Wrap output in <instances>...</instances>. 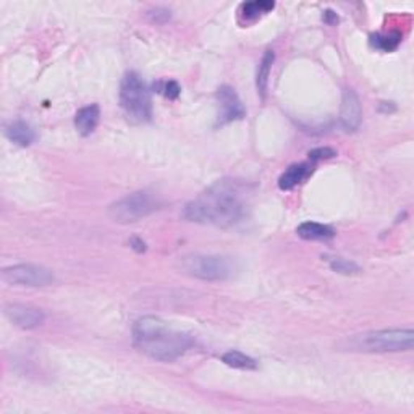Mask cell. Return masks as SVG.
<instances>
[{
	"label": "cell",
	"instance_id": "6da1fadb",
	"mask_svg": "<svg viewBox=\"0 0 414 414\" xmlns=\"http://www.w3.org/2000/svg\"><path fill=\"white\" fill-rule=\"evenodd\" d=\"M245 211L246 206L238 181L219 180L186 204L183 217L188 222L232 227L243 219Z\"/></svg>",
	"mask_w": 414,
	"mask_h": 414
},
{
	"label": "cell",
	"instance_id": "7a4b0ae2",
	"mask_svg": "<svg viewBox=\"0 0 414 414\" xmlns=\"http://www.w3.org/2000/svg\"><path fill=\"white\" fill-rule=\"evenodd\" d=\"M133 343L146 356L172 363L195 347V338L190 333L170 329L159 317L144 316L134 322Z\"/></svg>",
	"mask_w": 414,
	"mask_h": 414
},
{
	"label": "cell",
	"instance_id": "3957f363",
	"mask_svg": "<svg viewBox=\"0 0 414 414\" xmlns=\"http://www.w3.org/2000/svg\"><path fill=\"white\" fill-rule=\"evenodd\" d=\"M414 345L411 329H385L358 333L340 343L342 349L354 353L410 351Z\"/></svg>",
	"mask_w": 414,
	"mask_h": 414
},
{
	"label": "cell",
	"instance_id": "277c9868",
	"mask_svg": "<svg viewBox=\"0 0 414 414\" xmlns=\"http://www.w3.org/2000/svg\"><path fill=\"white\" fill-rule=\"evenodd\" d=\"M176 269L180 273L204 282H224L236 273L232 257L212 254H185L179 257Z\"/></svg>",
	"mask_w": 414,
	"mask_h": 414
},
{
	"label": "cell",
	"instance_id": "5b68a950",
	"mask_svg": "<svg viewBox=\"0 0 414 414\" xmlns=\"http://www.w3.org/2000/svg\"><path fill=\"white\" fill-rule=\"evenodd\" d=\"M120 105L134 123H146L153 117V101L146 82L136 72H128L120 84Z\"/></svg>",
	"mask_w": 414,
	"mask_h": 414
},
{
	"label": "cell",
	"instance_id": "8992f818",
	"mask_svg": "<svg viewBox=\"0 0 414 414\" xmlns=\"http://www.w3.org/2000/svg\"><path fill=\"white\" fill-rule=\"evenodd\" d=\"M159 207V198L148 190H141L112 202L109 207V217L117 224H133L150 216Z\"/></svg>",
	"mask_w": 414,
	"mask_h": 414
},
{
	"label": "cell",
	"instance_id": "52a82bcc",
	"mask_svg": "<svg viewBox=\"0 0 414 414\" xmlns=\"http://www.w3.org/2000/svg\"><path fill=\"white\" fill-rule=\"evenodd\" d=\"M2 280L17 287H49L56 282L52 271L36 264H17L5 267L2 271Z\"/></svg>",
	"mask_w": 414,
	"mask_h": 414
},
{
	"label": "cell",
	"instance_id": "ba28073f",
	"mask_svg": "<svg viewBox=\"0 0 414 414\" xmlns=\"http://www.w3.org/2000/svg\"><path fill=\"white\" fill-rule=\"evenodd\" d=\"M217 102H219V115H217V127L227 125L235 120H240L246 115V110L241 101L232 86H220L217 89Z\"/></svg>",
	"mask_w": 414,
	"mask_h": 414
},
{
	"label": "cell",
	"instance_id": "9c48e42d",
	"mask_svg": "<svg viewBox=\"0 0 414 414\" xmlns=\"http://www.w3.org/2000/svg\"><path fill=\"white\" fill-rule=\"evenodd\" d=\"M4 313L8 317L10 322H13V325H17L23 330L37 329L46 321L44 311L39 308H33V306L7 304L4 308Z\"/></svg>",
	"mask_w": 414,
	"mask_h": 414
},
{
	"label": "cell",
	"instance_id": "30bf717a",
	"mask_svg": "<svg viewBox=\"0 0 414 414\" xmlns=\"http://www.w3.org/2000/svg\"><path fill=\"white\" fill-rule=\"evenodd\" d=\"M363 107L358 94L353 89L343 91L342 109H340V123L347 131H356L361 125Z\"/></svg>",
	"mask_w": 414,
	"mask_h": 414
},
{
	"label": "cell",
	"instance_id": "8fae6325",
	"mask_svg": "<svg viewBox=\"0 0 414 414\" xmlns=\"http://www.w3.org/2000/svg\"><path fill=\"white\" fill-rule=\"evenodd\" d=\"M314 167L316 164L311 162V160L309 162L290 165L288 169L280 175V179H278V188H280L282 191L293 190V188H297L298 185H301V183L306 181L311 175H313Z\"/></svg>",
	"mask_w": 414,
	"mask_h": 414
},
{
	"label": "cell",
	"instance_id": "7c38bea8",
	"mask_svg": "<svg viewBox=\"0 0 414 414\" xmlns=\"http://www.w3.org/2000/svg\"><path fill=\"white\" fill-rule=\"evenodd\" d=\"M101 120V109L98 104H91L82 107L75 115V127H77L78 133L82 136H89L91 133H94L96 128L99 125Z\"/></svg>",
	"mask_w": 414,
	"mask_h": 414
},
{
	"label": "cell",
	"instance_id": "4fadbf2b",
	"mask_svg": "<svg viewBox=\"0 0 414 414\" xmlns=\"http://www.w3.org/2000/svg\"><path fill=\"white\" fill-rule=\"evenodd\" d=\"M5 134H7L10 141L21 148L31 146L36 139L34 130L23 120H15L10 123V125H7V128H5Z\"/></svg>",
	"mask_w": 414,
	"mask_h": 414
},
{
	"label": "cell",
	"instance_id": "5bb4252c",
	"mask_svg": "<svg viewBox=\"0 0 414 414\" xmlns=\"http://www.w3.org/2000/svg\"><path fill=\"white\" fill-rule=\"evenodd\" d=\"M297 233L299 238L311 240V241H327L335 236V230L329 225L319 224V222H303L297 228Z\"/></svg>",
	"mask_w": 414,
	"mask_h": 414
},
{
	"label": "cell",
	"instance_id": "9a60e30c",
	"mask_svg": "<svg viewBox=\"0 0 414 414\" xmlns=\"http://www.w3.org/2000/svg\"><path fill=\"white\" fill-rule=\"evenodd\" d=\"M273 8H276V4L273 2H267V0H256V2L241 4L238 13L245 21H256L259 20L262 15L269 13Z\"/></svg>",
	"mask_w": 414,
	"mask_h": 414
},
{
	"label": "cell",
	"instance_id": "2e32d148",
	"mask_svg": "<svg viewBox=\"0 0 414 414\" xmlns=\"http://www.w3.org/2000/svg\"><path fill=\"white\" fill-rule=\"evenodd\" d=\"M273 60H276V53L272 51H267L262 57L261 65L257 68V75H256V86H257V93L262 99H266V93H267V86H269V77H271V70L273 65Z\"/></svg>",
	"mask_w": 414,
	"mask_h": 414
},
{
	"label": "cell",
	"instance_id": "e0dca14e",
	"mask_svg": "<svg viewBox=\"0 0 414 414\" xmlns=\"http://www.w3.org/2000/svg\"><path fill=\"white\" fill-rule=\"evenodd\" d=\"M369 42L374 49L382 51V52H392L400 46L401 34L398 33V31H394V33H389V34H373L370 36Z\"/></svg>",
	"mask_w": 414,
	"mask_h": 414
},
{
	"label": "cell",
	"instance_id": "ac0fdd59",
	"mask_svg": "<svg viewBox=\"0 0 414 414\" xmlns=\"http://www.w3.org/2000/svg\"><path fill=\"white\" fill-rule=\"evenodd\" d=\"M222 361L228 366V368L233 369H243V370H251L257 368V363L254 359L246 356L245 353L236 351V349H232V351H227L222 356Z\"/></svg>",
	"mask_w": 414,
	"mask_h": 414
},
{
	"label": "cell",
	"instance_id": "d6986e66",
	"mask_svg": "<svg viewBox=\"0 0 414 414\" xmlns=\"http://www.w3.org/2000/svg\"><path fill=\"white\" fill-rule=\"evenodd\" d=\"M329 264L333 272L343 273V276H354V273L361 272V267H359L356 262L342 259V257H333V259H329Z\"/></svg>",
	"mask_w": 414,
	"mask_h": 414
},
{
	"label": "cell",
	"instance_id": "ffe728a7",
	"mask_svg": "<svg viewBox=\"0 0 414 414\" xmlns=\"http://www.w3.org/2000/svg\"><path fill=\"white\" fill-rule=\"evenodd\" d=\"M155 88H157L159 93H162L169 99H176L180 96V91H181L176 82H162L155 86Z\"/></svg>",
	"mask_w": 414,
	"mask_h": 414
},
{
	"label": "cell",
	"instance_id": "44dd1931",
	"mask_svg": "<svg viewBox=\"0 0 414 414\" xmlns=\"http://www.w3.org/2000/svg\"><path fill=\"white\" fill-rule=\"evenodd\" d=\"M335 155H337L335 149H332V148H317V149H313L309 153V160H311V162L317 164L319 160L332 159V157H335Z\"/></svg>",
	"mask_w": 414,
	"mask_h": 414
},
{
	"label": "cell",
	"instance_id": "7402d4cb",
	"mask_svg": "<svg viewBox=\"0 0 414 414\" xmlns=\"http://www.w3.org/2000/svg\"><path fill=\"white\" fill-rule=\"evenodd\" d=\"M149 17L154 21H157V23H164V21L170 18V12L167 8L157 7L155 10H153V12H149Z\"/></svg>",
	"mask_w": 414,
	"mask_h": 414
},
{
	"label": "cell",
	"instance_id": "603a6c76",
	"mask_svg": "<svg viewBox=\"0 0 414 414\" xmlns=\"http://www.w3.org/2000/svg\"><path fill=\"white\" fill-rule=\"evenodd\" d=\"M130 245H131V248H134L138 252L146 251V245H144V241L139 240V238H133Z\"/></svg>",
	"mask_w": 414,
	"mask_h": 414
},
{
	"label": "cell",
	"instance_id": "cb8c5ba5",
	"mask_svg": "<svg viewBox=\"0 0 414 414\" xmlns=\"http://www.w3.org/2000/svg\"><path fill=\"white\" fill-rule=\"evenodd\" d=\"M324 18L327 23H335V21H338V17L332 12V10H327V12L324 13Z\"/></svg>",
	"mask_w": 414,
	"mask_h": 414
}]
</instances>
